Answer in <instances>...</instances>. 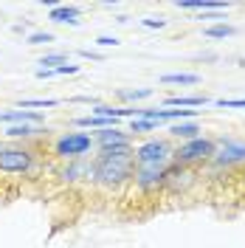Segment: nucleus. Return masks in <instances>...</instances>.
Segmentation results:
<instances>
[{
  "label": "nucleus",
  "mask_w": 245,
  "mask_h": 248,
  "mask_svg": "<svg viewBox=\"0 0 245 248\" xmlns=\"http://www.w3.org/2000/svg\"><path fill=\"white\" fill-rule=\"evenodd\" d=\"M51 77H57V71H48V68H40L37 71V79H51Z\"/></svg>",
  "instance_id": "b1692460"
},
{
  "label": "nucleus",
  "mask_w": 245,
  "mask_h": 248,
  "mask_svg": "<svg viewBox=\"0 0 245 248\" xmlns=\"http://www.w3.org/2000/svg\"><path fill=\"white\" fill-rule=\"evenodd\" d=\"M93 139L88 133H65L60 139L54 141V158L60 161H77L85 153H91Z\"/></svg>",
  "instance_id": "20e7f679"
},
{
  "label": "nucleus",
  "mask_w": 245,
  "mask_h": 248,
  "mask_svg": "<svg viewBox=\"0 0 245 248\" xmlns=\"http://www.w3.org/2000/svg\"><path fill=\"white\" fill-rule=\"evenodd\" d=\"M51 23H71V26H77L79 23V9L77 6H54L51 9V15H48Z\"/></svg>",
  "instance_id": "6e6552de"
},
{
  "label": "nucleus",
  "mask_w": 245,
  "mask_h": 248,
  "mask_svg": "<svg viewBox=\"0 0 245 248\" xmlns=\"http://www.w3.org/2000/svg\"><path fill=\"white\" fill-rule=\"evenodd\" d=\"M96 46L110 48V46H119V40H116V37H99V40H96Z\"/></svg>",
  "instance_id": "4be33fe9"
},
{
  "label": "nucleus",
  "mask_w": 245,
  "mask_h": 248,
  "mask_svg": "<svg viewBox=\"0 0 245 248\" xmlns=\"http://www.w3.org/2000/svg\"><path fill=\"white\" fill-rule=\"evenodd\" d=\"M91 186H102V189H122L133 181L136 172V158H133V147H122V150H99V155L91 161Z\"/></svg>",
  "instance_id": "f257e3e1"
},
{
  "label": "nucleus",
  "mask_w": 245,
  "mask_h": 248,
  "mask_svg": "<svg viewBox=\"0 0 245 248\" xmlns=\"http://www.w3.org/2000/svg\"><path fill=\"white\" fill-rule=\"evenodd\" d=\"M214 141L212 139H195L186 141L181 150H175V161L178 164H195V161H203V158H212L214 155Z\"/></svg>",
  "instance_id": "39448f33"
},
{
  "label": "nucleus",
  "mask_w": 245,
  "mask_h": 248,
  "mask_svg": "<svg viewBox=\"0 0 245 248\" xmlns=\"http://www.w3.org/2000/svg\"><path fill=\"white\" fill-rule=\"evenodd\" d=\"M37 167L34 147L29 144H3L0 147V184H9L15 178H29Z\"/></svg>",
  "instance_id": "f03ea898"
},
{
  "label": "nucleus",
  "mask_w": 245,
  "mask_h": 248,
  "mask_svg": "<svg viewBox=\"0 0 245 248\" xmlns=\"http://www.w3.org/2000/svg\"><path fill=\"white\" fill-rule=\"evenodd\" d=\"M169 133H172L175 139L195 141V139H198V133H200V127H198V124H172V127H169Z\"/></svg>",
  "instance_id": "1a4fd4ad"
},
{
  "label": "nucleus",
  "mask_w": 245,
  "mask_h": 248,
  "mask_svg": "<svg viewBox=\"0 0 245 248\" xmlns=\"http://www.w3.org/2000/svg\"><path fill=\"white\" fill-rule=\"evenodd\" d=\"M93 147H99V150H122V147H133V141L119 127H107V130H99L93 136Z\"/></svg>",
  "instance_id": "423d86ee"
},
{
  "label": "nucleus",
  "mask_w": 245,
  "mask_h": 248,
  "mask_svg": "<svg viewBox=\"0 0 245 248\" xmlns=\"http://www.w3.org/2000/svg\"><path fill=\"white\" fill-rule=\"evenodd\" d=\"M203 34L212 37V40H226V37H234L237 29H234V26H212V29H206Z\"/></svg>",
  "instance_id": "ddd939ff"
},
{
  "label": "nucleus",
  "mask_w": 245,
  "mask_h": 248,
  "mask_svg": "<svg viewBox=\"0 0 245 248\" xmlns=\"http://www.w3.org/2000/svg\"><path fill=\"white\" fill-rule=\"evenodd\" d=\"M54 40V34H48V31H37V34H31L29 37V46H43V43H51Z\"/></svg>",
  "instance_id": "a211bd4d"
},
{
  "label": "nucleus",
  "mask_w": 245,
  "mask_h": 248,
  "mask_svg": "<svg viewBox=\"0 0 245 248\" xmlns=\"http://www.w3.org/2000/svg\"><path fill=\"white\" fill-rule=\"evenodd\" d=\"M144 26H147V29H164V26H167V20H164V17H147V20H144Z\"/></svg>",
  "instance_id": "aec40b11"
},
{
  "label": "nucleus",
  "mask_w": 245,
  "mask_h": 248,
  "mask_svg": "<svg viewBox=\"0 0 245 248\" xmlns=\"http://www.w3.org/2000/svg\"><path fill=\"white\" fill-rule=\"evenodd\" d=\"M206 102H209L206 96H172V99H167V105H175V108H200Z\"/></svg>",
  "instance_id": "9d476101"
},
{
  "label": "nucleus",
  "mask_w": 245,
  "mask_h": 248,
  "mask_svg": "<svg viewBox=\"0 0 245 248\" xmlns=\"http://www.w3.org/2000/svg\"><path fill=\"white\" fill-rule=\"evenodd\" d=\"M158 122H150V119H133V133H150L155 130Z\"/></svg>",
  "instance_id": "f3484780"
},
{
  "label": "nucleus",
  "mask_w": 245,
  "mask_h": 248,
  "mask_svg": "<svg viewBox=\"0 0 245 248\" xmlns=\"http://www.w3.org/2000/svg\"><path fill=\"white\" fill-rule=\"evenodd\" d=\"M34 133H48V130H37V127H29V124H17V127H9L6 130L9 139H31Z\"/></svg>",
  "instance_id": "9b49d317"
},
{
  "label": "nucleus",
  "mask_w": 245,
  "mask_h": 248,
  "mask_svg": "<svg viewBox=\"0 0 245 248\" xmlns=\"http://www.w3.org/2000/svg\"><path fill=\"white\" fill-rule=\"evenodd\" d=\"M77 71H79V65H62V68H57V77H71Z\"/></svg>",
  "instance_id": "412c9836"
},
{
  "label": "nucleus",
  "mask_w": 245,
  "mask_h": 248,
  "mask_svg": "<svg viewBox=\"0 0 245 248\" xmlns=\"http://www.w3.org/2000/svg\"><path fill=\"white\" fill-rule=\"evenodd\" d=\"M40 65H46L48 71H57L62 65H68V57H65V54H46V57L40 60Z\"/></svg>",
  "instance_id": "4468645a"
},
{
  "label": "nucleus",
  "mask_w": 245,
  "mask_h": 248,
  "mask_svg": "<svg viewBox=\"0 0 245 248\" xmlns=\"http://www.w3.org/2000/svg\"><path fill=\"white\" fill-rule=\"evenodd\" d=\"M79 54H82L85 60H102V54H96V51H91V48H82Z\"/></svg>",
  "instance_id": "5701e85b"
},
{
  "label": "nucleus",
  "mask_w": 245,
  "mask_h": 248,
  "mask_svg": "<svg viewBox=\"0 0 245 248\" xmlns=\"http://www.w3.org/2000/svg\"><path fill=\"white\" fill-rule=\"evenodd\" d=\"M214 158L220 164H237V161H245V144H223L220 150H214Z\"/></svg>",
  "instance_id": "0eeeda50"
},
{
  "label": "nucleus",
  "mask_w": 245,
  "mask_h": 248,
  "mask_svg": "<svg viewBox=\"0 0 245 248\" xmlns=\"http://www.w3.org/2000/svg\"><path fill=\"white\" fill-rule=\"evenodd\" d=\"M161 82H167V85H198L200 77L198 74H167Z\"/></svg>",
  "instance_id": "f8f14e48"
},
{
  "label": "nucleus",
  "mask_w": 245,
  "mask_h": 248,
  "mask_svg": "<svg viewBox=\"0 0 245 248\" xmlns=\"http://www.w3.org/2000/svg\"><path fill=\"white\" fill-rule=\"evenodd\" d=\"M153 96L150 88H138V91H119V99H130V102H138V99H147Z\"/></svg>",
  "instance_id": "2eb2a0df"
},
{
  "label": "nucleus",
  "mask_w": 245,
  "mask_h": 248,
  "mask_svg": "<svg viewBox=\"0 0 245 248\" xmlns=\"http://www.w3.org/2000/svg\"><path fill=\"white\" fill-rule=\"evenodd\" d=\"M217 108H245V99H217Z\"/></svg>",
  "instance_id": "6ab92c4d"
},
{
  "label": "nucleus",
  "mask_w": 245,
  "mask_h": 248,
  "mask_svg": "<svg viewBox=\"0 0 245 248\" xmlns=\"http://www.w3.org/2000/svg\"><path fill=\"white\" fill-rule=\"evenodd\" d=\"M20 108H57V99H23Z\"/></svg>",
  "instance_id": "dca6fc26"
},
{
  "label": "nucleus",
  "mask_w": 245,
  "mask_h": 248,
  "mask_svg": "<svg viewBox=\"0 0 245 248\" xmlns=\"http://www.w3.org/2000/svg\"><path fill=\"white\" fill-rule=\"evenodd\" d=\"M133 158H136V167H153V170H169V161L175 158L172 147L167 141H144L133 150Z\"/></svg>",
  "instance_id": "7ed1b4c3"
}]
</instances>
